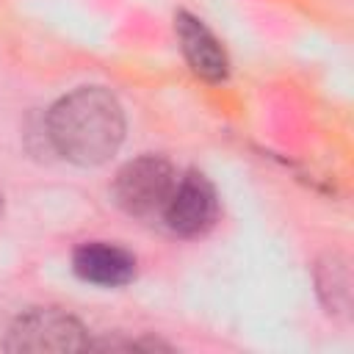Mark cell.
<instances>
[{
	"label": "cell",
	"mask_w": 354,
	"mask_h": 354,
	"mask_svg": "<svg viewBox=\"0 0 354 354\" xmlns=\"http://www.w3.org/2000/svg\"><path fill=\"white\" fill-rule=\"evenodd\" d=\"M315 285L329 313H346L351 304V277L340 254H326L315 266Z\"/></svg>",
	"instance_id": "obj_7"
},
{
	"label": "cell",
	"mask_w": 354,
	"mask_h": 354,
	"mask_svg": "<svg viewBox=\"0 0 354 354\" xmlns=\"http://www.w3.org/2000/svg\"><path fill=\"white\" fill-rule=\"evenodd\" d=\"M166 218V227L177 235H202L207 227H213L218 216V199L213 183L199 174L188 171L177 177V185L160 213Z\"/></svg>",
	"instance_id": "obj_4"
},
{
	"label": "cell",
	"mask_w": 354,
	"mask_h": 354,
	"mask_svg": "<svg viewBox=\"0 0 354 354\" xmlns=\"http://www.w3.org/2000/svg\"><path fill=\"white\" fill-rule=\"evenodd\" d=\"M174 185H177V171L166 158L141 155L116 171L111 191L124 213L147 218L163 213Z\"/></svg>",
	"instance_id": "obj_2"
},
{
	"label": "cell",
	"mask_w": 354,
	"mask_h": 354,
	"mask_svg": "<svg viewBox=\"0 0 354 354\" xmlns=\"http://www.w3.org/2000/svg\"><path fill=\"white\" fill-rule=\"evenodd\" d=\"M47 136L53 149L66 160L77 166H100L124 138L122 105L111 91L83 86L50 108Z\"/></svg>",
	"instance_id": "obj_1"
},
{
	"label": "cell",
	"mask_w": 354,
	"mask_h": 354,
	"mask_svg": "<svg viewBox=\"0 0 354 354\" xmlns=\"http://www.w3.org/2000/svg\"><path fill=\"white\" fill-rule=\"evenodd\" d=\"M8 351H80L91 348V340L77 318L53 310L39 307L14 321L6 337Z\"/></svg>",
	"instance_id": "obj_3"
},
{
	"label": "cell",
	"mask_w": 354,
	"mask_h": 354,
	"mask_svg": "<svg viewBox=\"0 0 354 354\" xmlns=\"http://www.w3.org/2000/svg\"><path fill=\"white\" fill-rule=\"evenodd\" d=\"M72 268L86 282H94L102 288H119L136 277V257L122 246L94 241L75 249Z\"/></svg>",
	"instance_id": "obj_6"
},
{
	"label": "cell",
	"mask_w": 354,
	"mask_h": 354,
	"mask_svg": "<svg viewBox=\"0 0 354 354\" xmlns=\"http://www.w3.org/2000/svg\"><path fill=\"white\" fill-rule=\"evenodd\" d=\"M174 30H177L185 61L191 64V69L199 77H205V80H224L227 77V72H230L227 53L218 44V39L196 17L180 11L174 17Z\"/></svg>",
	"instance_id": "obj_5"
}]
</instances>
